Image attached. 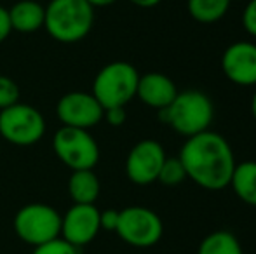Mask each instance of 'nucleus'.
Wrapping results in <instances>:
<instances>
[{"mask_svg": "<svg viewBox=\"0 0 256 254\" xmlns=\"http://www.w3.org/2000/svg\"><path fill=\"white\" fill-rule=\"evenodd\" d=\"M230 3L232 0H186V9L196 21L211 24L225 17Z\"/></svg>", "mask_w": 256, "mask_h": 254, "instance_id": "nucleus-18", "label": "nucleus"}, {"mask_svg": "<svg viewBox=\"0 0 256 254\" xmlns=\"http://www.w3.org/2000/svg\"><path fill=\"white\" fill-rule=\"evenodd\" d=\"M32 254H78V248H75L74 244L66 242L64 239L58 237L54 241L37 246Z\"/></svg>", "mask_w": 256, "mask_h": 254, "instance_id": "nucleus-21", "label": "nucleus"}, {"mask_svg": "<svg viewBox=\"0 0 256 254\" xmlns=\"http://www.w3.org/2000/svg\"><path fill=\"white\" fill-rule=\"evenodd\" d=\"M140 73L131 63L114 61L103 66L92 82V96L103 110L114 106H126L136 98Z\"/></svg>", "mask_w": 256, "mask_h": 254, "instance_id": "nucleus-4", "label": "nucleus"}, {"mask_svg": "<svg viewBox=\"0 0 256 254\" xmlns=\"http://www.w3.org/2000/svg\"><path fill=\"white\" fill-rule=\"evenodd\" d=\"M103 106L92 92L74 91L64 94L56 105V115L63 126L89 129L103 120Z\"/></svg>", "mask_w": 256, "mask_h": 254, "instance_id": "nucleus-10", "label": "nucleus"}, {"mask_svg": "<svg viewBox=\"0 0 256 254\" xmlns=\"http://www.w3.org/2000/svg\"><path fill=\"white\" fill-rule=\"evenodd\" d=\"M10 31H12V26H10L9 10L4 9V7H0V44L9 37Z\"/></svg>", "mask_w": 256, "mask_h": 254, "instance_id": "nucleus-25", "label": "nucleus"}, {"mask_svg": "<svg viewBox=\"0 0 256 254\" xmlns=\"http://www.w3.org/2000/svg\"><path fill=\"white\" fill-rule=\"evenodd\" d=\"M129 2L136 7H142V9H152V7L158 5L162 0H129Z\"/></svg>", "mask_w": 256, "mask_h": 254, "instance_id": "nucleus-26", "label": "nucleus"}, {"mask_svg": "<svg viewBox=\"0 0 256 254\" xmlns=\"http://www.w3.org/2000/svg\"><path fill=\"white\" fill-rule=\"evenodd\" d=\"M88 2L96 9V7H108V5H112V3L117 2V0H88Z\"/></svg>", "mask_w": 256, "mask_h": 254, "instance_id": "nucleus-27", "label": "nucleus"}, {"mask_svg": "<svg viewBox=\"0 0 256 254\" xmlns=\"http://www.w3.org/2000/svg\"><path fill=\"white\" fill-rule=\"evenodd\" d=\"M115 234L132 248H152L162 239L164 225L155 211L143 206H129L118 211Z\"/></svg>", "mask_w": 256, "mask_h": 254, "instance_id": "nucleus-8", "label": "nucleus"}, {"mask_svg": "<svg viewBox=\"0 0 256 254\" xmlns=\"http://www.w3.org/2000/svg\"><path fill=\"white\" fill-rule=\"evenodd\" d=\"M20 103V85L10 77L0 75V110Z\"/></svg>", "mask_w": 256, "mask_h": 254, "instance_id": "nucleus-20", "label": "nucleus"}, {"mask_svg": "<svg viewBox=\"0 0 256 254\" xmlns=\"http://www.w3.org/2000/svg\"><path fill=\"white\" fill-rule=\"evenodd\" d=\"M230 187L239 197V200L256 207V160L236 164Z\"/></svg>", "mask_w": 256, "mask_h": 254, "instance_id": "nucleus-16", "label": "nucleus"}, {"mask_svg": "<svg viewBox=\"0 0 256 254\" xmlns=\"http://www.w3.org/2000/svg\"><path fill=\"white\" fill-rule=\"evenodd\" d=\"M251 115H253V119L256 122V91H254L253 98H251Z\"/></svg>", "mask_w": 256, "mask_h": 254, "instance_id": "nucleus-28", "label": "nucleus"}, {"mask_svg": "<svg viewBox=\"0 0 256 254\" xmlns=\"http://www.w3.org/2000/svg\"><path fill=\"white\" fill-rule=\"evenodd\" d=\"M186 180V171L185 166L182 164L180 157H166L162 169L158 173L157 181L162 183L164 187H178Z\"/></svg>", "mask_w": 256, "mask_h": 254, "instance_id": "nucleus-19", "label": "nucleus"}, {"mask_svg": "<svg viewBox=\"0 0 256 254\" xmlns=\"http://www.w3.org/2000/svg\"><path fill=\"white\" fill-rule=\"evenodd\" d=\"M94 24V7L88 0H51L44 28L54 40L74 44L88 37Z\"/></svg>", "mask_w": 256, "mask_h": 254, "instance_id": "nucleus-3", "label": "nucleus"}, {"mask_svg": "<svg viewBox=\"0 0 256 254\" xmlns=\"http://www.w3.org/2000/svg\"><path fill=\"white\" fill-rule=\"evenodd\" d=\"M128 113H126V106H114V108H106L103 113V120H106L112 127H120L124 126Z\"/></svg>", "mask_w": 256, "mask_h": 254, "instance_id": "nucleus-23", "label": "nucleus"}, {"mask_svg": "<svg viewBox=\"0 0 256 254\" xmlns=\"http://www.w3.org/2000/svg\"><path fill=\"white\" fill-rule=\"evenodd\" d=\"M102 192V185L92 169L72 171L68 178V193L75 204H94Z\"/></svg>", "mask_w": 256, "mask_h": 254, "instance_id": "nucleus-15", "label": "nucleus"}, {"mask_svg": "<svg viewBox=\"0 0 256 254\" xmlns=\"http://www.w3.org/2000/svg\"><path fill=\"white\" fill-rule=\"evenodd\" d=\"M158 119L178 134L192 138L209 131L214 119V105L204 92L183 91L176 94L168 108L158 110Z\"/></svg>", "mask_w": 256, "mask_h": 254, "instance_id": "nucleus-2", "label": "nucleus"}, {"mask_svg": "<svg viewBox=\"0 0 256 254\" xmlns=\"http://www.w3.org/2000/svg\"><path fill=\"white\" fill-rule=\"evenodd\" d=\"M100 230V211L94 204H74L61 216L60 237L75 248L91 244Z\"/></svg>", "mask_w": 256, "mask_h": 254, "instance_id": "nucleus-11", "label": "nucleus"}, {"mask_svg": "<svg viewBox=\"0 0 256 254\" xmlns=\"http://www.w3.org/2000/svg\"><path fill=\"white\" fill-rule=\"evenodd\" d=\"M222 70L236 85H256V44L239 40L230 44L222 56Z\"/></svg>", "mask_w": 256, "mask_h": 254, "instance_id": "nucleus-12", "label": "nucleus"}, {"mask_svg": "<svg viewBox=\"0 0 256 254\" xmlns=\"http://www.w3.org/2000/svg\"><path fill=\"white\" fill-rule=\"evenodd\" d=\"M178 94L176 84L160 71H148L145 75H140L136 98L143 105L155 110H164L172 103V99Z\"/></svg>", "mask_w": 256, "mask_h": 254, "instance_id": "nucleus-13", "label": "nucleus"}, {"mask_svg": "<svg viewBox=\"0 0 256 254\" xmlns=\"http://www.w3.org/2000/svg\"><path fill=\"white\" fill-rule=\"evenodd\" d=\"M14 232L24 244L37 248L60 237L61 214L48 204H28L14 216Z\"/></svg>", "mask_w": 256, "mask_h": 254, "instance_id": "nucleus-5", "label": "nucleus"}, {"mask_svg": "<svg viewBox=\"0 0 256 254\" xmlns=\"http://www.w3.org/2000/svg\"><path fill=\"white\" fill-rule=\"evenodd\" d=\"M7 10L10 26L20 33H35L44 26L46 7L37 0H20Z\"/></svg>", "mask_w": 256, "mask_h": 254, "instance_id": "nucleus-14", "label": "nucleus"}, {"mask_svg": "<svg viewBox=\"0 0 256 254\" xmlns=\"http://www.w3.org/2000/svg\"><path fill=\"white\" fill-rule=\"evenodd\" d=\"M197 254H244V251L232 232L216 230L200 241Z\"/></svg>", "mask_w": 256, "mask_h": 254, "instance_id": "nucleus-17", "label": "nucleus"}, {"mask_svg": "<svg viewBox=\"0 0 256 254\" xmlns=\"http://www.w3.org/2000/svg\"><path fill=\"white\" fill-rule=\"evenodd\" d=\"M178 157L185 166L186 178L197 187L209 192H220L230 187L237 162L232 146L222 134L209 129L186 138Z\"/></svg>", "mask_w": 256, "mask_h": 254, "instance_id": "nucleus-1", "label": "nucleus"}, {"mask_svg": "<svg viewBox=\"0 0 256 254\" xmlns=\"http://www.w3.org/2000/svg\"><path fill=\"white\" fill-rule=\"evenodd\" d=\"M166 150L155 139H142L129 152L126 159V174L134 185L146 187L157 181L162 164L166 160Z\"/></svg>", "mask_w": 256, "mask_h": 254, "instance_id": "nucleus-9", "label": "nucleus"}, {"mask_svg": "<svg viewBox=\"0 0 256 254\" xmlns=\"http://www.w3.org/2000/svg\"><path fill=\"white\" fill-rule=\"evenodd\" d=\"M56 157L72 171L92 169L100 160V146L88 129L63 126L52 138Z\"/></svg>", "mask_w": 256, "mask_h": 254, "instance_id": "nucleus-6", "label": "nucleus"}, {"mask_svg": "<svg viewBox=\"0 0 256 254\" xmlns=\"http://www.w3.org/2000/svg\"><path fill=\"white\" fill-rule=\"evenodd\" d=\"M242 26L251 37H256V0H250L242 12Z\"/></svg>", "mask_w": 256, "mask_h": 254, "instance_id": "nucleus-22", "label": "nucleus"}, {"mask_svg": "<svg viewBox=\"0 0 256 254\" xmlns=\"http://www.w3.org/2000/svg\"><path fill=\"white\" fill-rule=\"evenodd\" d=\"M118 223V211L117 209H106L100 213V227L102 230L106 232H115Z\"/></svg>", "mask_w": 256, "mask_h": 254, "instance_id": "nucleus-24", "label": "nucleus"}, {"mask_svg": "<svg viewBox=\"0 0 256 254\" xmlns=\"http://www.w3.org/2000/svg\"><path fill=\"white\" fill-rule=\"evenodd\" d=\"M46 134V119L37 108L16 103L0 110V136L16 146L35 145Z\"/></svg>", "mask_w": 256, "mask_h": 254, "instance_id": "nucleus-7", "label": "nucleus"}]
</instances>
